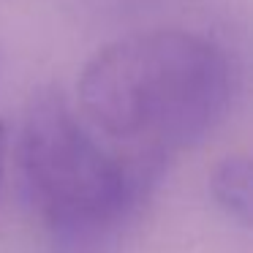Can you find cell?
<instances>
[{"label": "cell", "mask_w": 253, "mask_h": 253, "mask_svg": "<svg viewBox=\"0 0 253 253\" xmlns=\"http://www.w3.org/2000/svg\"><path fill=\"white\" fill-rule=\"evenodd\" d=\"M229 104V57L212 39L191 30L115 39L77 79V106L90 128L164 161L207 139Z\"/></svg>", "instance_id": "1"}, {"label": "cell", "mask_w": 253, "mask_h": 253, "mask_svg": "<svg viewBox=\"0 0 253 253\" xmlns=\"http://www.w3.org/2000/svg\"><path fill=\"white\" fill-rule=\"evenodd\" d=\"M17 155L55 253H117L166 164L109 150L55 84L30 95Z\"/></svg>", "instance_id": "2"}, {"label": "cell", "mask_w": 253, "mask_h": 253, "mask_svg": "<svg viewBox=\"0 0 253 253\" xmlns=\"http://www.w3.org/2000/svg\"><path fill=\"white\" fill-rule=\"evenodd\" d=\"M210 193L215 204L242 229H251V161L248 155H226L210 171Z\"/></svg>", "instance_id": "3"}, {"label": "cell", "mask_w": 253, "mask_h": 253, "mask_svg": "<svg viewBox=\"0 0 253 253\" xmlns=\"http://www.w3.org/2000/svg\"><path fill=\"white\" fill-rule=\"evenodd\" d=\"M6 158H8V128L0 120V185H3V174H6Z\"/></svg>", "instance_id": "4"}]
</instances>
